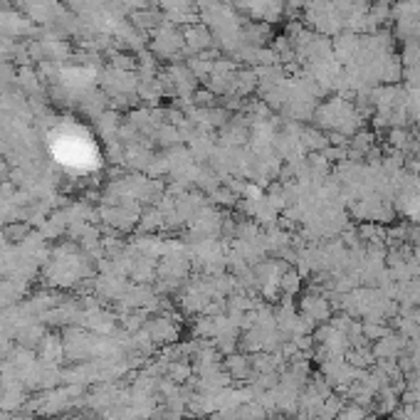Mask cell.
<instances>
[{
    "label": "cell",
    "instance_id": "1",
    "mask_svg": "<svg viewBox=\"0 0 420 420\" xmlns=\"http://www.w3.org/2000/svg\"><path fill=\"white\" fill-rule=\"evenodd\" d=\"M55 154L65 166L79 169V171H87L89 166H94V159H97V151H94L92 141H89L87 136H79L72 129L57 138Z\"/></svg>",
    "mask_w": 420,
    "mask_h": 420
}]
</instances>
